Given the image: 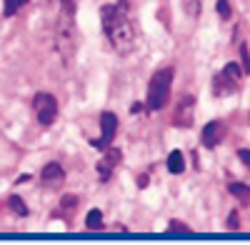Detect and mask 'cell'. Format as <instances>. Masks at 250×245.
<instances>
[{
  "mask_svg": "<svg viewBox=\"0 0 250 245\" xmlns=\"http://www.w3.org/2000/svg\"><path fill=\"white\" fill-rule=\"evenodd\" d=\"M25 3H28V0H5V15H8V18L15 15L18 8H23Z\"/></svg>",
  "mask_w": 250,
  "mask_h": 245,
  "instance_id": "13",
  "label": "cell"
},
{
  "mask_svg": "<svg viewBox=\"0 0 250 245\" xmlns=\"http://www.w3.org/2000/svg\"><path fill=\"white\" fill-rule=\"evenodd\" d=\"M173 68H163L150 78V85H148V108L150 110H160L168 105L170 100V85H173Z\"/></svg>",
  "mask_w": 250,
  "mask_h": 245,
  "instance_id": "2",
  "label": "cell"
},
{
  "mask_svg": "<svg viewBox=\"0 0 250 245\" xmlns=\"http://www.w3.org/2000/svg\"><path fill=\"white\" fill-rule=\"evenodd\" d=\"M223 75H225V78H230L233 83H238V80H240V68H238L235 63H230V65H225V68H223Z\"/></svg>",
  "mask_w": 250,
  "mask_h": 245,
  "instance_id": "14",
  "label": "cell"
},
{
  "mask_svg": "<svg viewBox=\"0 0 250 245\" xmlns=\"http://www.w3.org/2000/svg\"><path fill=\"white\" fill-rule=\"evenodd\" d=\"M33 110H35L38 120L43 122V125H53L55 118H58V103L50 93H38L33 98Z\"/></svg>",
  "mask_w": 250,
  "mask_h": 245,
  "instance_id": "4",
  "label": "cell"
},
{
  "mask_svg": "<svg viewBox=\"0 0 250 245\" xmlns=\"http://www.w3.org/2000/svg\"><path fill=\"white\" fill-rule=\"evenodd\" d=\"M100 130H103V135H100L98 140H93L90 145H95V148H108V143L115 138V130H118V115H115V113H103V118H100Z\"/></svg>",
  "mask_w": 250,
  "mask_h": 245,
  "instance_id": "5",
  "label": "cell"
},
{
  "mask_svg": "<svg viewBox=\"0 0 250 245\" xmlns=\"http://www.w3.org/2000/svg\"><path fill=\"white\" fill-rule=\"evenodd\" d=\"M118 160H120V150L113 148V150L105 153V158L98 163V170H100V178H103V180H108V178H110V170L118 165Z\"/></svg>",
  "mask_w": 250,
  "mask_h": 245,
  "instance_id": "8",
  "label": "cell"
},
{
  "mask_svg": "<svg viewBox=\"0 0 250 245\" xmlns=\"http://www.w3.org/2000/svg\"><path fill=\"white\" fill-rule=\"evenodd\" d=\"M168 170H170V173H183V170H185V158H183L180 150H173V153L168 155Z\"/></svg>",
  "mask_w": 250,
  "mask_h": 245,
  "instance_id": "9",
  "label": "cell"
},
{
  "mask_svg": "<svg viewBox=\"0 0 250 245\" xmlns=\"http://www.w3.org/2000/svg\"><path fill=\"white\" fill-rule=\"evenodd\" d=\"M233 218L230 220H228V228H238V218H235V213H230Z\"/></svg>",
  "mask_w": 250,
  "mask_h": 245,
  "instance_id": "18",
  "label": "cell"
},
{
  "mask_svg": "<svg viewBox=\"0 0 250 245\" xmlns=\"http://www.w3.org/2000/svg\"><path fill=\"white\" fill-rule=\"evenodd\" d=\"M100 18H103V30H105L113 48L118 53H128L135 43V30H133L130 18H128V3L103 5Z\"/></svg>",
  "mask_w": 250,
  "mask_h": 245,
  "instance_id": "1",
  "label": "cell"
},
{
  "mask_svg": "<svg viewBox=\"0 0 250 245\" xmlns=\"http://www.w3.org/2000/svg\"><path fill=\"white\" fill-rule=\"evenodd\" d=\"M40 180H43V185H48V188H60L62 183H65V173H62V168L58 163H48L43 168V173H40Z\"/></svg>",
  "mask_w": 250,
  "mask_h": 245,
  "instance_id": "6",
  "label": "cell"
},
{
  "mask_svg": "<svg viewBox=\"0 0 250 245\" xmlns=\"http://www.w3.org/2000/svg\"><path fill=\"white\" fill-rule=\"evenodd\" d=\"M223 138H225V125H223V122H218V120L208 122V125L203 128V145L205 148H215Z\"/></svg>",
  "mask_w": 250,
  "mask_h": 245,
  "instance_id": "7",
  "label": "cell"
},
{
  "mask_svg": "<svg viewBox=\"0 0 250 245\" xmlns=\"http://www.w3.org/2000/svg\"><path fill=\"white\" fill-rule=\"evenodd\" d=\"M85 225H88L90 230H100V228H103V213H100V210H90L88 218H85Z\"/></svg>",
  "mask_w": 250,
  "mask_h": 245,
  "instance_id": "11",
  "label": "cell"
},
{
  "mask_svg": "<svg viewBox=\"0 0 250 245\" xmlns=\"http://www.w3.org/2000/svg\"><path fill=\"white\" fill-rule=\"evenodd\" d=\"M243 73H250V55L245 45H243Z\"/></svg>",
  "mask_w": 250,
  "mask_h": 245,
  "instance_id": "17",
  "label": "cell"
},
{
  "mask_svg": "<svg viewBox=\"0 0 250 245\" xmlns=\"http://www.w3.org/2000/svg\"><path fill=\"white\" fill-rule=\"evenodd\" d=\"M218 13H220L223 20L230 18V5H228V0H218Z\"/></svg>",
  "mask_w": 250,
  "mask_h": 245,
  "instance_id": "16",
  "label": "cell"
},
{
  "mask_svg": "<svg viewBox=\"0 0 250 245\" xmlns=\"http://www.w3.org/2000/svg\"><path fill=\"white\" fill-rule=\"evenodd\" d=\"M230 193H233V195H238L243 203H250V188H248V185H243V183H233V185H230Z\"/></svg>",
  "mask_w": 250,
  "mask_h": 245,
  "instance_id": "12",
  "label": "cell"
},
{
  "mask_svg": "<svg viewBox=\"0 0 250 245\" xmlns=\"http://www.w3.org/2000/svg\"><path fill=\"white\" fill-rule=\"evenodd\" d=\"M8 205H10V210H13L15 215H20V218H25V215H28V205L23 203V198H20V195H10Z\"/></svg>",
  "mask_w": 250,
  "mask_h": 245,
  "instance_id": "10",
  "label": "cell"
},
{
  "mask_svg": "<svg viewBox=\"0 0 250 245\" xmlns=\"http://www.w3.org/2000/svg\"><path fill=\"white\" fill-rule=\"evenodd\" d=\"M62 3V13H60V25H58V43H60V50L65 58H73L75 53V18H73V0H60Z\"/></svg>",
  "mask_w": 250,
  "mask_h": 245,
  "instance_id": "3",
  "label": "cell"
},
{
  "mask_svg": "<svg viewBox=\"0 0 250 245\" xmlns=\"http://www.w3.org/2000/svg\"><path fill=\"white\" fill-rule=\"evenodd\" d=\"M248 165H250V160H248Z\"/></svg>",
  "mask_w": 250,
  "mask_h": 245,
  "instance_id": "19",
  "label": "cell"
},
{
  "mask_svg": "<svg viewBox=\"0 0 250 245\" xmlns=\"http://www.w3.org/2000/svg\"><path fill=\"white\" fill-rule=\"evenodd\" d=\"M168 230L170 233H190V228H188V225H183V223H178V220H170V225H168Z\"/></svg>",
  "mask_w": 250,
  "mask_h": 245,
  "instance_id": "15",
  "label": "cell"
}]
</instances>
